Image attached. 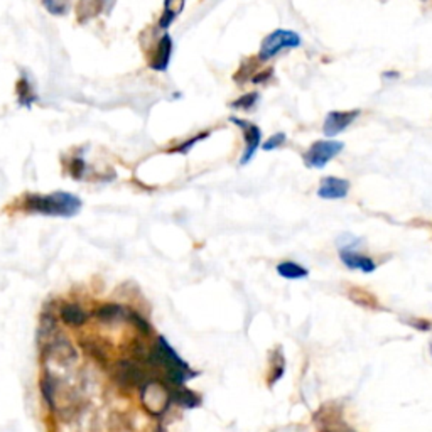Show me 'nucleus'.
I'll list each match as a JSON object with an SVG mask.
<instances>
[{"label": "nucleus", "mask_w": 432, "mask_h": 432, "mask_svg": "<svg viewBox=\"0 0 432 432\" xmlns=\"http://www.w3.org/2000/svg\"><path fill=\"white\" fill-rule=\"evenodd\" d=\"M171 53H173V39H171V36H162L151 61L152 70L156 71L168 70V64L171 61Z\"/></svg>", "instance_id": "14"}, {"label": "nucleus", "mask_w": 432, "mask_h": 432, "mask_svg": "<svg viewBox=\"0 0 432 432\" xmlns=\"http://www.w3.org/2000/svg\"><path fill=\"white\" fill-rule=\"evenodd\" d=\"M255 100H257V95L255 93H252V95H245V97H242L240 100L235 101L233 106H237V109H250V106L255 104Z\"/></svg>", "instance_id": "27"}, {"label": "nucleus", "mask_w": 432, "mask_h": 432, "mask_svg": "<svg viewBox=\"0 0 432 432\" xmlns=\"http://www.w3.org/2000/svg\"><path fill=\"white\" fill-rule=\"evenodd\" d=\"M323 432H333V431H323Z\"/></svg>", "instance_id": "30"}, {"label": "nucleus", "mask_w": 432, "mask_h": 432, "mask_svg": "<svg viewBox=\"0 0 432 432\" xmlns=\"http://www.w3.org/2000/svg\"><path fill=\"white\" fill-rule=\"evenodd\" d=\"M127 312L121 304H105V306L98 307V309L95 311L97 321H100V323H105V324L117 323V321L123 319V316Z\"/></svg>", "instance_id": "17"}, {"label": "nucleus", "mask_w": 432, "mask_h": 432, "mask_svg": "<svg viewBox=\"0 0 432 432\" xmlns=\"http://www.w3.org/2000/svg\"><path fill=\"white\" fill-rule=\"evenodd\" d=\"M142 404L149 412L154 416H161L168 410L171 400L169 387L166 382H157V380H149L142 383Z\"/></svg>", "instance_id": "3"}, {"label": "nucleus", "mask_w": 432, "mask_h": 432, "mask_svg": "<svg viewBox=\"0 0 432 432\" xmlns=\"http://www.w3.org/2000/svg\"><path fill=\"white\" fill-rule=\"evenodd\" d=\"M285 371V360L284 357H282V353L279 354V357H276L272 360V366H271V376H269V385L279 382V380L282 378V375H284Z\"/></svg>", "instance_id": "23"}, {"label": "nucleus", "mask_w": 432, "mask_h": 432, "mask_svg": "<svg viewBox=\"0 0 432 432\" xmlns=\"http://www.w3.org/2000/svg\"><path fill=\"white\" fill-rule=\"evenodd\" d=\"M285 142V135L284 134H276L272 135L267 142H264V151H273V149L280 147L282 144Z\"/></svg>", "instance_id": "26"}, {"label": "nucleus", "mask_w": 432, "mask_h": 432, "mask_svg": "<svg viewBox=\"0 0 432 432\" xmlns=\"http://www.w3.org/2000/svg\"><path fill=\"white\" fill-rule=\"evenodd\" d=\"M357 117H358L357 110H353V112H331L326 117V121H324L323 125L324 135L328 137L338 135L340 132H343Z\"/></svg>", "instance_id": "12"}, {"label": "nucleus", "mask_w": 432, "mask_h": 432, "mask_svg": "<svg viewBox=\"0 0 432 432\" xmlns=\"http://www.w3.org/2000/svg\"><path fill=\"white\" fill-rule=\"evenodd\" d=\"M299 44H301V37H299L296 32L284 31V29L273 31L262 41L259 53L260 59H271L276 56V54H279L282 49L297 48Z\"/></svg>", "instance_id": "4"}, {"label": "nucleus", "mask_w": 432, "mask_h": 432, "mask_svg": "<svg viewBox=\"0 0 432 432\" xmlns=\"http://www.w3.org/2000/svg\"><path fill=\"white\" fill-rule=\"evenodd\" d=\"M350 183L346 179L328 176L321 181L318 196L323 199H343L348 196Z\"/></svg>", "instance_id": "10"}, {"label": "nucleus", "mask_w": 432, "mask_h": 432, "mask_svg": "<svg viewBox=\"0 0 432 432\" xmlns=\"http://www.w3.org/2000/svg\"><path fill=\"white\" fill-rule=\"evenodd\" d=\"M85 348H87V352L92 354L93 358H95L97 362L100 363H105L106 362V353L105 350L101 348V345H98L97 341H92V343H87L85 345Z\"/></svg>", "instance_id": "24"}, {"label": "nucleus", "mask_w": 432, "mask_h": 432, "mask_svg": "<svg viewBox=\"0 0 432 432\" xmlns=\"http://www.w3.org/2000/svg\"><path fill=\"white\" fill-rule=\"evenodd\" d=\"M16 93H17V101H19V105L25 106V109H31L34 101L37 100L36 90H34L31 80H29L25 75H23V78L17 81Z\"/></svg>", "instance_id": "15"}, {"label": "nucleus", "mask_w": 432, "mask_h": 432, "mask_svg": "<svg viewBox=\"0 0 432 432\" xmlns=\"http://www.w3.org/2000/svg\"><path fill=\"white\" fill-rule=\"evenodd\" d=\"M58 331V323L56 318H54V314H51V312H44V314H41L39 319V338L42 341L48 340L54 335V333Z\"/></svg>", "instance_id": "20"}, {"label": "nucleus", "mask_w": 432, "mask_h": 432, "mask_svg": "<svg viewBox=\"0 0 432 432\" xmlns=\"http://www.w3.org/2000/svg\"><path fill=\"white\" fill-rule=\"evenodd\" d=\"M340 260L346 265V267L352 269V271H362L365 273H371V272H375V269H376V264L374 259L358 254V252H354L353 248H350V247L340 248Z\"/></svg>", "instance_id": "9"}, {"label": "nucleus", "mask_w": 432, "mask_h": 432, "mask_svg": "<svg viewBox=\"0 0 432 432\" xmlns=\"http://www.w3.org/2000/svg\"><path fill=\"white\" fill-rule=\"evenodd\" d=\"M431 352H432V346H431Z\"/></svg>", "instance_id": "31"}, {"label": "nucleus", "mask_w": 432, "mask_h": 432, "mask_svg": "<svg viewBox=\"0 0 432 432\" xmlns=\"http://www.w3.org/2000/svg\"><path fill=\"white\" fill-rule=\"evenodd\" d=\"M208 134H201L199 137H195V139H191V140H187L186 144H183V145H179V147H176L174 149V152H183V154H186L187 151H190V149L192 147V145H195L196 142H198V140H201V139H204V137H206Z\"/></svg>", "instance_id": "28"}, {"label": "nucleus", "mask_w": 432, "mask_h": 432, "mask_svg": "<svg viewBox=\"0 0 432 432\" xmlns=\"http://www.w3.org/2000/svg\"><path fill=\"white\" fill-rule=\"evenodd\" d=\"M166 383H168V382H166ZM168 387H169V393H171V400L176 402V404H179V405H183V407L195 409L201 404L199 395H196L195 392L190 390V388H186L185 385H171V383H168Z\"/></svg>", "instance_id": "13"}, {"label": "nucleus", "mask_w": 432, "mask_h": 432, "mask_svg": "<svg viewBox=\"0 0 432 432\" xmlns=\"http://www.w3.org/2000/svg\"><path fill=\"white\" fill-rule=\"evenodd\" d=\"M41 2L53 16H64L70 8V0H41Z\"/></svg>", "instance_id": "22"}, {"label": "nucleus", "mask_w": 432, "mask_h": 432, "mask_svg": "<svg viewBox=\"0 0 432 432\" xmlns=\"http://www.w3.org/2000/svg\"><path fill=\"white\" fill-rule=\"evenodd\" d=\"M113 382L123 390H130V388L142 387L145 382L144 371L140 370V366L132 360H121L115 363L112 370Z\"/></svg>", "instance_id": "6"}, {"label": "nucleus", "mask_w": 432, "mask_h": 432, "mask_svg": "<svg viewBox=\"0 0 432 432\" xmlns=\"http://www.w3.org/2000/svg\"><path fill=\"white\" fill-rule=\"evenodd\" d=\"M343 142L338 140H319L309 147V151L304 154V162L312 169H323L329 161L343 151Z\"/></svg>", "instance_id": "5"}, {"label": "nucleus", "mask_w": 432, "mask_h": 432, "mask_svg": "<svg viewBox=\"0 0 432 432\" xmlns=\"http://www.w3.org/2000/svg\"><path fill=\"white\" fill-rule=\"evenodd\" d=\"M232 122L243 128V135H245V152H243L240 162L242 164H248V161L255 156V151L260 145V139H262L260 128L257 125H252V123L238 121V118H232Z\"/></svg>", "instance_id": "11"}, {"label": "nucleus", "mask_w": 432, "mask_h": 432, "mask_svg": "<svg viewBox=\"0 0 432 432\" xmlns=\"http://www.w3.org/2000/svg\"><path fill=\"white\" fill-rule=\"evenodd\" d=\"M185 8V0H166L164 4V12L159 20V25L162 29H168L173 20L181 14V11Z\"/></svg>", "instance_id": "19"}, {"label": "nucleus", "mask_w": 432, "mask_h": 432, "mask_svg": "<svg viewBox=\"0 0 432 432\" xmlns=\"http://www.w3.org/2000/svg\"><path fill=\"white\" fill-rule=\"evenodd\" d=\"M59 316H61V319L66 324H70V326H83L85 323L88 321V314L78 304H64L61 307V311H59Z\"/></svg>", "instance_id": "16"}, {"label": "nucleus", "mask_w": 432, "mask_h": 432, "mask_svg": "<svg viewBox=\"0 0 432 432\" xmlns=\"http://www.w3.org/2000/svg\"><path fill=\"white\" fill-rule=\"evenodd\" d=\"M412 324L414 328H417V329H421V331H426V329H431V323H427V321H412Z\"/></svg>", "instance_id": "29"}, {"label": "nucleus", "mask_w": 432, "mask_h": 432, "mask_svg": "<svg viewBox=\"0 0 432 432\" xmlns=\"http://www.w3.org/2000/svg\"><path fill=\"white\" fill-rule=\"evenodd\" d=\"M25 211L41 213L48 216H75L81 208V199L71 192H51V195H27L24 198Z\"/></svg>", "instance_id": "2"}, {"label": "nucleus", "mask_w": 432, "mask_h": 432, "mask_svg": "<svg viewBox=\"0 0 432 432\" xmlns=\"http://www.w3.org/2000/svg\"><path fill=\"white\" fill-rule=\"evenodd\" d=\"M277 273L284 279L289 280H297V279H304V277L309 276V271L302 265H299L297 262H290V260H285V262H280L277 265Z\"/></svg>", "instance_id": "18"}, {"label": "nucleus", "mask_w": 432, "mask_h": 432, "mask_svg": "<svg viewBox=\"0 0 432 432\" xmlns=\"http://www.w3.org/2000/svg\"><path fill=\"white\" fill-rule=\"evenodd\" d=\"M115 4H117V0H78V6H76L78 23L87 24L100 14L109 16Z\"/></svg>", "instance_id": "8"}, {"label": "nucleus", "mask_w": 432, "mask_h": 432, "mask_svg": "<svg viewBox=\"0 0 432 432\" xmlns=\"http://www.w3.org/2000/svg\"><path fill=\"white\" fill-rule=\"evenodd\" d=\"M85 168H87L85 161L81 159V157H75V159H71L70 162V174L75 179H81L85 174Z\"/></svg>", "instance_id": "25"}, {"label": "nucleus", "mask_w": 432, "mask_h": 432, "mask_svg": "<svg viewBox=\"0 0 432 432\" xmlns=\"http://www.w3.org/2000/svg\"><path fill=\"white\" fill-rule=\"evenodd\" d=\"M145 362L151 363L152 366L164 370L166 382L171 385H185L187 380H191L192 376L198 375L196 371L190 369V365L174 352L173 346L162 336L157 338L156 345H154L151 353L147 354Z\"/></svg>", "instance_id": "1"}, {"label": "nucleus", "mask_w": 432, "mask_h": 432, "mask_svg": "<svg viewBox=\"0 0 432 432\" xmlns=\"http://www.w3.org/2000/svg\"><path fill=\"white\" fill-rule=\"evenodd\" d=\"M41 353L44 360H53L63 363V365H70V363L78 360V353H76L75 346L64 336H56L53 341L42 345Z\"/></svg>", "instance_id": "7"}, {"label": "nucleus", "mask_w": 432, "mask_h": 432, "mask_svg": "<svg viewBox=\"0 0 432 432\" xmlns=\"http://www.w3.org/2000/svg\"><path fill=\"white\" fill-rule=\"evenodd\" d=\"M127 319L130 321L132 323V326H134L137 331L139 333H142V335H145V336H149L152 333V328H151V324L147 323V321H145L142 316L139 314V312H134V311H128L127 312Z\"/></svg>", "instance_id": "21"}]
</instances>
